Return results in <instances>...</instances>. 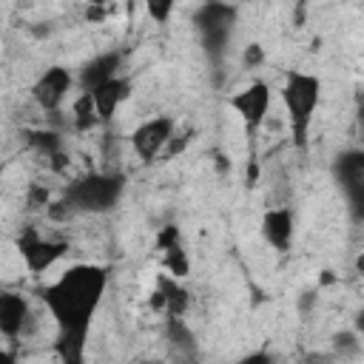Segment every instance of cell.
Returning <instances> with one entry per match:
<instances>
[{"label":"cell","instance_id":"cell-12","mask_svg":"<svg viewBox=\"0 0 364 364\" xmlns=\"http://www.w3.org/2000/svg\"><path fill=\"white\" fill-rule=\"evenodd\" d=\"M128 94H131V82H128L125 77H119V74H117L114 80H108V82L91 88V97H94V102H97L100 122H108V119L114 117V111L128 100Z\"/></svg>","mask_w":364,"mask_h":364},{"label":"cell","instance_id":"cell-4","mask_svg":"<svg viewBox=\"0 0 364 364\" xmlns=\"http://www.w3.org/2000/svg\"><path fill=\"white\" fill-rule=\"evenodd\" d=\"M236 20H239L236 6H230L225 0H205L199 6V11L193 14V23H196L199 40L210 57H219L228 48L233 28H236Z\"/></svg>","mask_w":364,"mask_h":364},{"label":"cell","instance_id":"cell-1","mask_svg":"<svg viewBox=\"0 0 364 364\" xmlns=\"http://www.w3.org/2000/svg\"><path fill=\"white\" fill-rule=\"evenodd\" d=\"M105 287H108V270L102 264L80 262L40 290V299L60 330L57 350L65 361L82 358V347L91 321L102 304Z\"/></svg>","mask_w":364,"mask_h":364},{"label":"cell","instance_id":"cell-11","mask_svg":"<svg viewBox=\"0 0 364 364\" xmlns=\"http://www.w3.org/2000/svg\"><path fill=\"white\" fill-rule=\"evenodd\" d=\"M119 65H122V54L117 51H105V54H97L94 60H88L80 71V88L82 91H91L108 80H114L119 74Z\"/></svg>","mask_w":364,"mask_h":364},{"label":"cell","instance_id":"cell-5","mask_svg":"<svg viewBox=\"0 0 364 364\" xmlns=\"http://www.w3.org/2000/svg\"><path fill=\"white\" fill-rule=\"evenodd\" d=\"M333 176L347 199L353 219H364V148H353L336 156Z\"/></svg>","mask_w":364,"mask_h":364},{"label":"cell","instance_id":"cell-17","mask_svg":"<svg viewBox=\"0 0 364 364\" xmlns=\"http://www.w3.org/2000/svg\"><path fill=\"white\" fill-rule=\"evenodd\" d=\"M142 6L154 23H168L173 9H176V0H142Z\"/></svg>","mask_w":364,"mask_h":364},{"label":"cell","instance_id":"cell-21","mask_svg":"<svg viewBox=\"0 0 364 364\" xmlns=\"http://www.w3.org/2000/svg\"><path fill=\"white\" fill-rule=\"evenodd\" d=\"M358 131H361V136H364V102H361V108H358Z\"/></svg>","mask_w":364,"mask_h":364},{"label":"cell","instance_id":"cell-13","mask_svg":"<svg viewBox=\"0 0 364 364\" xmlns=\"http://www.w3.org/2000/svg\"><path fill=\"white\" fill-rule=\"evenodd\" d=\"M28 318V301L20 293H3L0 296V333L6 338H14L23 333Z\"/></svg>","mask_w":364,"mask_h":364},{"label":"cell","instance_id":"cell-15","mask_svg":"<svg viewBox=\"0 0 364 364\" xmlns=\"http://www.w3.org/2000/svg\"><path fill=\"white\" fill-rule=\"evenodd\" d=\"M162 267H165L171 276H176V279L188 276L191 259H188V253H185V247H182V239L173 242V245H168V247H162Z\"/></svg>","mask_w":364,"mask_h":364},{"label":"cell","instance_id":"cell-10","mask_svg":"<svg viewBox=\"0 0 364 364\" xmlns=\"http://www.w3.org/2000/svg\"><path fill=\"white\" fill-rule=\"evenodd\" d=\"M293 233H296V219H293L290 208H270L262 216V236L273 250H279V253L290 250Z\"/></svg>","mask_w":364,"mask_h":364},{"label":"cell","instance_id":"cell-6","mask_svg":"<svg viewBox=\"0 0 364 364\" xmlns=\"http://www.w3.org/2000/svg\"><path fill=\"white\" fill-rule=\"evenodd\" d=\"M270 102H273V91H270V85L264 80H250L247 85H242L236 94L228 97L230 111L242 119L247 134H253V131H259L264 125Z\"/></svg>","mask_w":364,"mask_h":364},{"label":"cell","instance_id":"cell-18","mask_svg":"<svg viewBox=\"0 0 364 364\" xmlns=\"http://www.w3.org/2000/svg\"><path fill=\"white\" fill-rule=\"evenodd\" d=\"M262 60H264V51H262V46H259V43H250V46L245 48V54H242V63H245L247 68L262 65Z\"/></svg>","mask_w":364,"mask_h":364},{"label":"cell","instance_id":"cell-9","mask_svg":"<svg viewBox=\"0 0 364 364\" xmlns=\"http://www.w3.org/2000/svg\"><path fill=\"white\" fill-rule=\"evenodd\" d=\"M17 247H20V256H23V262H26V267H28L31 273L48 270V267L68 250L65 242L43 239V236L34 233V230H26V233L20 236V242H17Z\"/></svg>","mask_w":364,"mask_h":364},{"label":"cell","instance_id":"cell-8","mask_svg":"<svg viewBox=\"0 0 364 364\" xmlns=\"http://www.w3.org/2000/svg\"><path fill=\"white\" fill-rule=\"evenodd\" d=\"M71 85H74V74H71L65 65H51V68H46V71L34 80L31 97H34V102H37L43 111H57V108L65 102Z\"/></svg>","mask_w":364,"mask_h":364},{"label":"cell","instance_id":"cell-16","mask_svg":"<svg viewBox=\"0 0 364 364\" xmlns=\"http://www.w3.org/2000/svg\"><path fill=\"white\" fill-rule=\"evenodd\" d=\"M31 145H34L40 154H46L48 159H63V156H60L63 142H60V136L51 134V131H37V134H31Z\"/></svg>","mask_w":364,"mask_h":364},{"label":"cell","instance_id":"cell-14","mask_svg":"<svg viewBox=\"0 0 364 364\" xmlns=\"http://www.w3.org/2000/svg\"><path fill=\"white\" fill-rule=\"evenodd\" d=\"M71 119H74V128H77V131H88L91 125L100 122L97 102H94L91 91H80V97H77L74 105H71Z\"/></svg>","mask_w":364,"mask_h":364},{"label":"cell","instance_id":"cell-7","mask_svg":"<svg viewBox=\"0 0 364 364\" xmlns=\"http://www.w3.org/2000/svg\"><path fill=\"white\" fill-rule=\"evenodd\" d=\"M173 117H151L145 122H139L131 134V148L142 162H154L159 156V151L173 139Z\"/></svg>","mask_w":364,"mask_h":364},{"label":"cell","instance_id":"cell-3","mask_svg":"<svg viewBox=\"0 0 364 364\" xmlns=\"http://www.w3.org/2000/svg\"><path fill=\"white\" fill-rule=\"evenodd\" d=\"M125 193L122 173H85L65 188L63 205L80 213H105L119 205Z\"/></svg>","mask_w":364,"mask_h":364},{"label":"cell","instance_id":"cell-19","mask_svg":"<svg viewBox=\"0 0 364 364\" xmlns=\"http://www.w3.org/2000/svg\"><path fill=\"white\" fill-rule=\"evenodd\" d=\"M336 347H338V350H347V347H350V350H355L358 344H355V336L344 333V336H336Z\"/></svg>","mask_w":364,"mask_h":364},{"label":"cell","instance_id":"cell-2","mask_svg":"<svg viewBox=\"0 0 364 364\" xmlns=\"http://www.w3.org/2000/svg\"><path fill=\"white\" fill-rule=\"evenodd\" d=\"M279 97H282V105H284V114H287L293 145L307 148L310 128H313V119H316V108L321 102V80L310 71H287Z\"/></svg>","mask_w":364,"mask_h":364},{"label":"cell","instance_id":"cell-20","mask_svg":"<svg viewBox=\"0 0 364 364\" xmlns=\"http://www.w3.org/2000/svg\"><path fill=\"white\" fill-rule=\"evenodd\" d=\"M355 330H358V333H364V310L355 316Z\"/></svg>","mask_w":364,"mask_h":364}]
</instances>
